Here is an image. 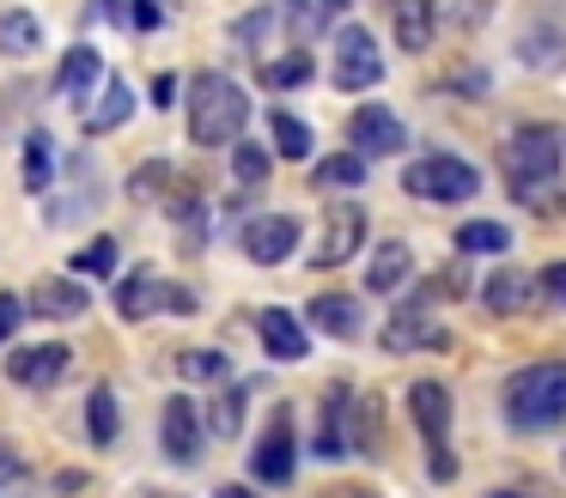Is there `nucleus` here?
Wrapping results in <instances>:
<instances>
[{"mask_svg": "<svg viewBox=\"0 0 566 498\" xmlns=\"http://www.w3.org/2000/svg\"><path fill=\"white\" fill-rule=\"evenodd\" d=\"M560 152H566L560 128H517L505 140V177H512V194L530 213H554V201H560V189H554Z\"/></svg>", "mask_w": 566, "mask_h": 498, "instance_id": "f257e3e1", "label": "nucleus"}, {"mask_svg": "<svg viewBox=\"0 0 566 498\" xmlns=\"http://www.w3.org/2000/svg\"><path fill=\"white\" fill-rule=\"evenodd\" d=\"M244 121H250V97L238 80H226V73H196L189 80V140L196 146L244 140Z\"/></svg>", "mask_w": 566, "mask_h": 498, "instance_id": "f03ea898", "label": "nucleus"}, {"mask_svg": "<svg viewBox=\"0 0 566 498\" xmlns=\"http://www.w3.org/2000/svg\"><path fill=\"white\" fill-rule=\"evenodd\" d=\"M505 420L517 432H548V425H560L566 420V364L560 359L524 364L505 383Z\"/></svg>", "mask_w": 566, "mask_h": 498, "instance_id": "7ed1b4c3", "label": "nucleus"}, {"mask_svg": "<svg viewBox=\"0 0 566 498\" xmlns=\"http://www.w3.org/2000/svg\"><path fill=\"white\" fill-rule=\"evenodd\" d=\"M402 189L420 194V201H469L481 189V170L457 152H420L415 165L402 170Z\"/></svg>", "mask_w": 566, "mask_h": 498, "instance_id": "20e7f679", "label": "nucleus"}, {"mask_svg": "<svg viewBox=\"0 0 566 498\" xmlns=\"http://www.w3.org/2000/svg\"><path fill=\"white\" fill-rule=\"evenodd\" d=\"M408 413H415L420 437L432 444V474L451 480L457 462H451V449H444V437H451V389L432 383V377H427V383H415V389H408Z\"/></svg>", "mask_w": 566, "mask_h": 498, "instance_id": "39448f33", "label": "nucleus"}, {"mask_svg": "<svg viewBox=\"0 0 566 498\" xmlns=\"http://www.w3.org/2000/svg\"><path fill=\"white\" fill-rule=\"evenodd\" d=\"M378 80H384V55L371 43V31L366 24H342L335 31V85L342 92H371Z\"/></svg>", "mask_w": 566, "mask_h": 498, "instance_id": "423d86ee", "label": "nucleus"}, {"mask_svg": "<svg viewBox=\"0 0 566 498\" xmlns=\"http://www.w3.org/2000/svg\"><path fill=\"white\" fill-rule=\"evenodd\" d=\"M293 462H298V444H293V413L274 407L269 432L256 437V449H250V474H256L262 486H286L293 480Z\"/></svg>", "mask_w": 566, "mask_h": 498, "instance_id": "0eeeda50", "label": "nucleus"}, {"mask_svg": "<svg viewBox=\"0 0 566 498\" xmlns=\"http://www.w3.org/2000/svg\"><path fill=\"white\" fill-rule=\"evenodd\" d=\"M359 243H366V206L335 201L329 213H323V237H317V250H311V267H342Z\"/></svg>", "mask_w": 566, "mask_h": 498, "instance_id": "6e6552de", "label": "nucleus"}, {"mask_svg": "<svg viewBox=\"0 0 566 498\" xmlns=\"http://www.w3.org/2000/svg\"><path fill=\"white\" fill-rule=\"evenodd\" d=\"M347 140H354V152L371 165V158H384V152H402L408 128L396 121L390 104H359L354 116H347Z\"/></svg>", "mask_w": 566, "mask_h": 498, "instance_id": "1a4fd4ad", "label": "nucleus"}, {"mask_svg": "<svg viewBox=\"0 0 566 498\" xmlns=\"http://www.w3.org/2000/svg\"><path fill=\"white\" fill-rule=\"evenodd\" d=\"M238 243H244V255L256 267H281L286 255L298 250V219L293 213H256L244 231H238Z\"/></svg>", "mask_w": 566, "mask_h": 498, "instance_id": "9d476101", "label": "nucleus"}, {"mask_svg": "<svg viewBox=\"0 0 566 498\" xmlns=\"http://www.w3.org/2000/svg\"><path fill=\"white\" fill-rule=\"evenodd\" d=\"M67 364H74V352H67L62 340H43V347H13V352H7V377H13L19 389H55L67 377Z\"/></svg>", "mask_w": 566, "mask_h": 498, "instance_id": "9b49d317", "label": "nucleus"}, {"mask_svg": "<svg viewBox=\"0 0 566 498\" xmlns=\"http://www.w3.org/2000/svg\"><path fill=\"white\" fill-rule=\"evenodd\" d=\"M67 177H74V189H67V194H55V201H50V225H80V219H86L92 213V206H98L104 201V177H98V170H92V158H67Z\"/></svg>", "mask_w": 566, "mask_h": 498, "instance_id": "f8f14e48", "label": "nucleus"}, {"mask_svg": "<svg viewBox=\"0 0 566 498\" xmlns=\"http://www.w3.org/2000/svg\"><path fill=\"white\" fill-rule=\"evenodd\" d=\"M384 347L390 352H439V347H451V335H444L420 304H408V310H396L390 322H384Z\"/></svg>", "mask_w": 566, "mask_h": 498, "instance_id": "ddd939ff", "label": "nucleus"}, {"mask_svg": "<svg viewBox=\"0 0 566 498\" xmlns=\"http://www.w3.org/2000/svg\"><path fill=\"white\" fill-rule=\"evenodd\" d=\"M390 24L402 55H427L432 31H439V0H390Z\"/></svg>", "mask_w": 566, "mask_h": 498, "instance_id": "4468645a", "label": "nucleus"}, {"mask_svg": "<svg viewBox=\"0 0 566 498\" xmlns=\"http://www.w3.org/2000/svg\"><path fill=\"white\" fill-rule=\"evenodd\" d=\"M165 456L171 462H196L201 456V407L189 395H171L165 401Z\"/></svg>", "mask_w": 566, "mask_h": 498, "instance_id": "2eb2a0df", "label": "nucleus"}, {"mask_svg": "<svg viewBox=\"0 0 566 498\" xmlns=\"http://www.w3.org/2000/svg\"><path fill=\"white\" fill-rule=\"evenodd\" d=\"M98 80H104V55L92 43H74L62 55V67H55V92H62L67 104H86V97L98 92Z\"/></svg>", "mask_w": 566, "mask_h": 498, "instance_id": "dca6fc26", "label": "nucleus"}, {"mask_svg": "<svg viewBox=\"0 0 566 498\" xmlns=\"http://www.w3.org/2000/svg\"><path fill=\"white\" fill-rule=\"evenodd\" d=\"M31 310L38 316H50V322H74V316H86L92 310V292L80 286V279H38V286H31Z\"/></svg>", "mask_w": 566, "mask_h": 498, "instance_id": "f3484780", "label": "nucleus"}, {"mask_svg": "<svg viewBox=\"0 0 566 498\" xmlns=\"http://www.w3.org/2000/svg\"><path fill=\"white\" fill-rule=\"evenodd\" d=\"M256 335H262V347H269V359H281V364H298L311 352V340H305V322H298L293 310H262L256 316Z\"/></svg>", "mask_w": 566, "mask_h": 498, "instance_id": "a211bd4d", "label": "nucleus"}, {"mask_svg": "<svg viewBox=\"0 0 566 498\" xmlns=\"http://www.w3.org/2000/svg\"><path fill=\"white\" fill-rule=\"evenodd\" d=\"M347 401H354V389H323V413H317V456L323 462H342L347 456Z\"/></svg>", "mask_w": 566, "mask_h": 498, "instance_id": "6ab92c4d", "label": "nucleus"}, {"mask_svg": "<svg viewBox=\"0 0 566 498\" xmlns=\"http://www.w3.org/2000/svg\"><path fill=\"white\" fill-rule=\"evenodd\" d=\"M159 304H165V279L153 274V267H135V274L116 286V316H123V322H147Z\"/></svg>", "mask_w": 566, "mask_h": 498, "instance_id": "aec40b11", "label": "nucleus"}, {"mask_svg": "<svg viewBox=\"0 0 566 498\" xmlns=\"http://www.w3.org/2000/svg\"><path fill=\"white\" fill-rule=\"evenodd\" d=\"M359 298H347V292H323V298H311V328H323V335L335 340H354L359 335Z\"/></svg>", "mask_w": 566, "mask_h": 498, "instance_id": "412c9836", "label": "nucleus"}, {"mask_svg": "<svg viewBox=\"0 0 566 498\" xmlns=\"http://www.w3.org/2000/svg\"><path fill=\"white\" fill-rule=\"evenodd\" d=\"M408 267H415V255H408V243H402V237H390V243H378V250H371L366 286H371V292H396V286L408 279Z\"/></svg>", "mask_w": 566, "mask_h": 498, "instance_id": "4be33fe9", "label": "nucleus"}, {"mask_svg": "<svg viewBox=\"0 0 566 498\" xmlns=\"http://www.w3.org/2000/svg\"><path fill=\"white\" fill-rule=\"evenodd\" d=\"M38 49H43V24L31 19L25 7H7V12H0V55H19V61H25V55H38Z\"/></svg>", "mask_w": 566, "mask_h": 498, "instance_id": "5701e85b", "label": "nucleus"}, {"mask_svg": "<svg viewBox=\"0 0 566 498\" xmlns=\"http://www.w3.org/2000/svg\"><path fill=\"white\" fill-rule=\"evenodd\" d=\"M128 116H135V92H128V80H111L104 85V104L86 109V134L92 140H98V134H116Z\"/></svg>", "mask_w": 566, "mask_h": 498, "instance_id": "b1692460", "label": "nucleus"}, {"mask_svg": "<svg viewBox=\"0 0 566 498\" xmlns=\"http://www.w3.org/2000/svg\"><path fill=\"white\" fill-rule=\"evenodd\" d=\"M86 432H92V444H98V449H111L116 432H123V407H116V389H111V383L92 389V401H86Z\"/></svg>", "mask_w": 566, "mask_h": 498, "instance_id": "393cba45", "label": "nucleus"}, {"mask_svg": "<svg viewBox=\"0 0 566 498\" xmlns=\"http://www.w3.org/2000/svg\"><path fill=\"white\" fill-rule=\"evenodd\" d=\"M524 292H530V279L517 274V267H493V274L481 279V304H488L493 316H512L517 304H524Z\"/></svg>", "mask_w": 566, "mask_h": 498, "instance_id": "a878e982", "label": "nucleus"}, {"mask_svg": "<svg viewBox=\"0 0 566 498\" xmlns=\"http://www.w3.org/2000/svg\"><path fill=\"white\" fill-rule=\"evenodd\" d=\"M55 165H62V158H55V140L43 128H31L25 134V189L31 194H43L55 182Z\"/></svg>", "mask_w": 566, "mask_h": 498, "instance_id": "bb28decb", "label": "nucleus"}, {"mask_svg": "<svg viewBox=\"0 0 566 498\" xmlns=\"http://www.w3.org/2000/svg\"><path fill=\"white\" fill-rule=\"evenodd\" d=\"M378 395H354L347 401V449H359V456H371L378 449Z\"/></svg>", "mask_w": 566, "mask_h": 498, "instance_id": "cd10ccee", "label": "nucleus"}, {"mask_svg": "<svg viewBox=\"0 0 566 498\" xmlns=\"http://www.w3.org/2000/svg\"><path fill=\"white\" fill-rule=\"evenodd\" d=\"M366 158L359 152H335V158H323L317 170H311V182H317V189H359V182H366Z\"/></svg>", "mask_w": 566, "mask_h": 498, "instance_id": "c85d7f7f", "label": "nucleus"}, {"mask_svg": "<svg viewBox=\"0 0 566 498\" xmlns=\"http://www.w3.org/2000/svg\"><path fill=\"white\" fill-rule=\"evenodd\" d=\"M457 250L463 255H500V250H512V231L493 225V219H469V225L457 231Z\"/></svg>", "mask_w": 566, "mask_h": 498, "instance_id": "c756f323", "label": "nucleus"}, {"mask_svg": "<svg viewBox=\"0 0 566 498\" xmlns=\"http://www.w3.org/2000/svg\"><path fill=\"white\" fill-rule=\"evenodd\" d=\"M269 128H274V152H281V158H293V165H298V158H311V128L293 116V109H274Z\"/></svg>", "mask_w": 566, "mask_h": 498, "instance_id": "7c9ffc66", "label": "nucleus"}, {"mask_svg": "<svg viewBox=\"0 0 566 498\" xmlns=\"http://www.w3.org/2000/svg\"><path fill=\"white\" fill-rule=\"evenodd\" d=\"M116 262H123V250H116V237H92L86 250H74V274L86 279H111Z\"/></svg>", "mask_w": 566, "mask_h": 498, "instance_id": "2f4dec72", "label": "nucleus"}, {"mask_svg": "<svg viewBox=\"0 0 566 498\" xmlns=\"http://www.w3.org/2000/svg\"><path fill=\"white\" fill-rule=\"evenodd\" d=\"M311 55H281V61H262V85L269 92H293V85H311Z\"/></svg>", "mask_w": 566, "mask_h": 498, "instance_id": "473e14b6", "label": "nucleus"}, {"mask_svg": "<svg viewBox=\"0 0 566 498\" xmlns=\"http://www.w3.org/2000/svg\"><path fill=\"white\" fill-rule=\"evenodd\" d=\"M232 170H238V182H262V177L274 170L269 146H256V140H232Z\"/></svg>", "mask_w": 566, "mask_h": 498, "instance_id": "72a5a7b5", "label": "nucleus"}, {"mask_svg": "<svg viewBox=\"0 0 566 498\" xmlns=\"http://www.w3.org/2000/svg\"><path fill=\"white\" fill-rule=\"evenodd\" d=\"M177 371L189 383H213V377H226V352H177Z\"/></svg>", "mask_w": 566, "mask_h": 498, "instance_id": "f704fd0d", "label": "nucleus"}, {"mask_svg": "<svg viewBox=\"0 0 566 498\" xmlns=\"http://www.w3.org/2000/svg\"><path fill=\"white\" fill-rule=\"evenodd\" d=\"M244 395H250V389H226V395L213 401V432H220V437H238V420H244Z\"/></svg>", "mask_w": 566, "mask_h": 498, "instance_id": "c9c22d12", "label": "nucleus"}, {"mask_svg": "<svg viewBox=\"0 0 566 498\" xmlns=\"http://www.w3.org/2000/svg\"><path fill=\"white\" fill-rule=\"evenodd\" d=\"M25 316H31V304L19 298V292H0V347L19 335V322H25Z\"/></svg>", "mask_w": 566, "mask_h": 498, "instance_id": "e433bc0d", "label": "nucleus"}, {"mask_svg": "<svg viewBox=\"0 0 566 498\" xmlns=\"http://www.w3.org/2000/svg\"><path fill=\"white\" fill-rule=\"evenodd\" d=\"M128 189H135V194H159V189H171V165H140L135 177H128Z\"/></svg>", "mask_w": 566, "mask_h": 498, "instance_id": "4c0bfd02", "label": "nucleus"}, {"mask_svg": "<svg viewBox=\"0 0 566 498\" xmlns=\"http://www.w3.org/2000/svg\"><path fill=\"white\" fill-rule=\"evenodd\" d=\"M536 286H542V298L566 304V262H548V267L536 274Z\"/></svg>", "mask_w": 566, "mask_h": 498, "instance_id": "58836bf2", "label": "nucleus"}, {"mask_svg": "<svg viewBox=\"0 0 566 498\" xmlns=\"http://www.w3.org/2000/svg\"><path fill=\"white\" fill-rule=\"evenodd\" d=\"M128 7H135V12H128V24H135V31H159V24H165L159 0H128Z\"/></svg>", "mask_w": 566, "mask_h": 498, "instance_id": "ea45409f", "label": "nucleus"}, {"mask_svg": "<svg viewBox=\"0 0 566 498\" xmlns=\"http://www.w3.org/2000/svg\"><path fill=\"white\" fill-rule=\"evenodd\" d=\"M128 0H92V7H86V24H123L128 19Z\"/></svg>", "mask_w": 566, "mask_h": 498, "instance_id": "a19ab883", "label": "nucleus"}, {"mask_svg": "<svg viewBox=\"0 0 566 498\" xmlns=\"http://www.w3.org/2000/svg\"><path fill=\"white\" fill-rule=\"evenodd\" d=\"M165 310H177V316H196V292H189V286H165Z\"/></svg>", "mask_w": 566, "mask_h": 498, "instance_id": "79ce46f5", "label": "nucleus"}, {"mask_svg": "<svg viewBox=\"0 0 566 498\" xmlns=\"http://www.w3.org/2000/svg\"><path fill=\"white\" fill-rule=\"evenodd\" d=\"M19 474H25V462H19V456H13V449L0 444V492H7V486H13V480H19Z\"/></svg>", "mask_w": 566, "mask_h": 498, "instance_id": "37998d69", "label": "nucleus"}, {"mask_svg": "<svg viewBox=\"0 0 566 498\" xmlns=\"http://www.w3.org/2000/svg\"><path fill=\"white\" fill-rule=\"evenodd\" d=\"M171 92H177V80H171V73H159V80H153V109L171 104Z\"/></svg>", "mask_w": 566, "mask_h": 498, "instance_id": "c03bdc74", "label": "nucleus"}, {"mask_svg": "<svg viewBox=\"0 0 566 498\" xmlns=\"http://www.w3.org/2000/svg\"><path fill=\"white\" fill-rule=\"evenodd\" d=\"M323 498H378V492H371V486H329Z\"/></svg>", "mask_w": 566, "mask_h": 498, "instance_id": "a18cd8bd", "label": "nucleus"}, {"mask_svg": "<svg viewBox=\"0 0 566 498\" xmlns=\"http://www.w3.org/2000/svg\"><path fill=\"white\" fill-rule=\"evenodd\" d=\"M55 486H62V492H80V486H86V474L67 468V474H55Z\"/></svg>", "mask_w": 566, "mask_h": 498, "instance_id": "49530a36", "label": "nucleus"}, {"mask_svg": "<svg viewBox=\"0 0 566 498\" xmlns=\"http://www.w3.org/2000/svg\"><path fill=\"white\" fill-rule=\"evenodd\" d=\"M213 498H262V492H250V486H238V480H232V486H220Z\"/></svg>", "mask_w": 566, "mask_h": 498, "instance_id": "de8ad7c7", "label": "nucleus"}, {"mask_svg": "<svg viewBox=\"0 0 566 498\" xmlns=\"http://www.w3.org/2000/svg\"><path fill=\"white\" fill-rule=\"evenodd\" d=\"M347 7V0H323V12H342Z\"/></svg>", "mask_w": 566, "mask_h": 498, "instance_id": "09e8293b", "label": "nucleus"}, {"mask_svg": "<svg viewBox=\"0 0 566 498\" xmlns=\"http://www.w3.org/2000/svg\"><path fill=\"white\" fill-rule=\"evenodd\" d=\"M493 498H524V492H493Z\"/></svg>", "mask_w": 566, "mask_h": 498, "instance_id": "8fccbe9b", "label": "nucleus"}, {"mask_svg": "<svg viewBox=\"0 0 566 498\" xmlns=\"http://www.w3.org/2000/svg\"><path fill=\"white\" fill-rule=\"evenodd\" d=\"M153 498H171V492H153Z\"/></svg>", "mask_w": 566, "mask_h": 498, "instance_id": "3c124183", "label": "nucleus"}]
</instances>
